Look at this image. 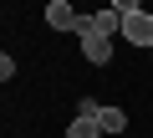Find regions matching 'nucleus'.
Wrapping results in <instances>:
<instances>
[{"instance_id":"1","label":"nucleus","mask_w":153,"mask_h":138,"mask_svg":"<svg viewBox=\"0 0 153 138\" xmlns=\"http://www.w3.org/2000/svg\"><path fill=\"white\" fill-rule=\"evenodd\" d=\"M117 16H123V36L133 46H148L153 51V16L143 5H133V0H117Z\"/></svg>"},{"instance_id":"2","label":"nucleus","mask_w":153,"mask_h":138,"mask_svg":"<svg viewBox=\"0 0 153 138\" xmlns=\"http://www.w3.org/2000/svg\"><path fill=\"white\" fill-rule=\"evenodd\" d=\"M76 36H82V56H87L92 66H107V61H112V41L92 31V16H82V31H76Z\"/></svg>"},{"instance_id":"3","label":"nucleus","mask_w":153,"mask_h":138,"mask_svg":"<svg viewBox=\"0 0 153 138\" xmlns=\"http://www.w3.org/2000/svg\"><path fill=\"white\" fill-rule=\"evenodd\" d=\"M46 21H51V31H82V16H76L66 0H51V5H46Z\"/></svg>"},{"instance_id":"4","label":"nucleus","mask_w":153,"mask_h":138,"mask_svg":"<svg viewBox=\"0 0 153 138\" xmlns=\"http://www.w3.org/2000/svg\"><path fill=\"white\" fill-rule=\"evenodd\" d=\"M92 31H97V36H107V41H112V36H117V31H123V16H117V5H107V10H97V16H92Z\"/></svg>"},{"instance_id":"5","label":"nucleus","mask_w":153,"mask_h":138,"mask_svg":"<svg viewBox=\"0 0 153 138\" xmlns=\"http://www.w3.org/2000/svg\"><path fill=\"white\" fill-rule=\"evenodd\" d=\"M97 128H102V138H107V133H123V128H128V113H123V107H102V113H97Z\"/></svg>"},{"instance_id":"6","label":"nucleus","mask_w":153,"mask_h":138,"mask_svg":"<svg viewBox=\"0 0 153 138\" xmlns=\"http://www.w3.org/2000/svg\"><path fill=\"white\" fill-rule=\"evenodd\" d=\"M66 138H102V128H97V118H71Z\"/></svg>"},{"instance_id":"7","label":"nucleus","mask_w":153,"mask_h":138,"mask_svg":"<svg viewBox=\"0 0 153 138\" xmlns=\"http://www.w3.org/2000/svg\"><path fill=\"white\" fill-rule=\"evenodd\" d=\"M97 113H102L97 97H82V102H76V118H97Z\"/></svg>"}]
</instances>
